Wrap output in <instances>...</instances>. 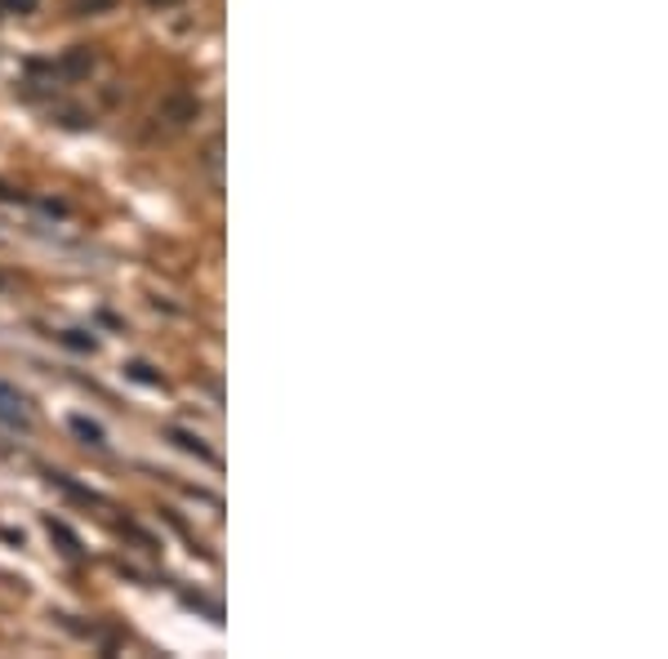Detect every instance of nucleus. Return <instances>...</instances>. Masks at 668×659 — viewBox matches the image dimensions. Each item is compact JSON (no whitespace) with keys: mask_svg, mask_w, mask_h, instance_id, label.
I'll list each match as a JSON object with an SVG mask.
<instances>
[{"mask_svg":"<svg viewBox=\"0 0 668 659\" xmlns=\"http://www.w3.org/2000/svg\"><path fill=\"white\" fill-rule=\"evenodd\" d=\"M0 419H5L10 428H27V402L5 383H0Z\"/></svg>","mask_w":668,"mask_h":659,"instance_id":"obj_1","label":"nucleus"},{"mask_svg":"<svg viewBox=\"0 0 668 659\" xmlns=\"http://www.w3.org/2000/svg\"><path fill=\"white\" fill-rule=\"evenodd\" d=\"M157 5H174V0H157Z\"/></svg>","mask_w":668,"mask_h":659,"instance_id":"obj_4","label":"nucleus"},{"mask_svg":"<svg viewBox=\"0 0 668 659\" xmlns=\"http://www.w3.org/2000/svg\"><path fill=\"white\" fill-rule=\"evenodd\" d=\"M10 10H19V14H27V10H36V0H5Z\"/></svg>","mask_w":668,"mask_h":659,"instance_id":"obj_3","label":"nucleus"},{"mask_svg":"<svg viewBox=\"0 0 668 659\" xmlns=\"http://www.w3.org/2000/svg\"><path fill=\"white\" fill-rule=\"evenodd\" d=\"M72 432L85 441V446H107V437H103V428L99 424H90L85 415H72Z\"/></svg>","mask_w":668,"mask_h":659,"instance_id":"obj_2","label":"nucleus"}]
</instances>
